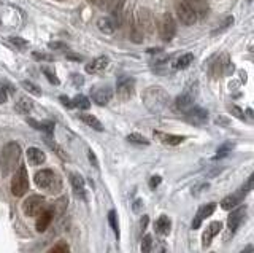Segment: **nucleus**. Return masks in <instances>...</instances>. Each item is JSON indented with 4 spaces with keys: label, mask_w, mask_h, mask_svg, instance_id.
<instances>
[{
    "label": "nucleus",
    "mask_w": 254,
    "mask_h": 253,
    "mask_svg": "<svg viewBox=\"0 0 254 253\" xmlns=\"http://www.w3.org/2000/svg\"><path fill=\"white\" fill-rule=\"evenodd\" d=\"M177 35V21L173 19L172 15H164L162 24H160V37H162L165 42H170V40Z\"/></svg>",
    "instance_id": "obj_8"
},
{
    "label": "nucleus",
    "mask_w": 254,
    "mask_h": 253,
    "mask_svg": "<svg viewBox=\"0 0 254 253\" xmlns=\"http://www.w3.org/2000/svg\"><path fill=\"white\" fill-rule=\"evenodd\" d=\"M221 229H223V223L221 222H213V223H210V226L205 229L203 236H202V245H203V249H208L210 247L213 237H215L216 234H219V232H221Z\"/></svg>",
    "instance_id": "obj_15"
},
{
    "label": "nucleus",
    "mask_w": 254,
    "mask_h": 253,
    "mask_svg": "<svg viewBox=\"0 0 254 253\" xmlns=\"http://www.w3.org/2000/svg\"><path fill=\"white\" fill-rule=\"evenodd\" d=\"M33 180H35V185L38 188L42 190H46L50 193H59L61 191V180H59V177L52 172L51 169H42L38 170L35 177H33Z\"/></svg>",
    "instance_id": "obj_2"
},
{
    "label": "nucleus",
    "mask_w": 254,
    "mask_h": 253,
    "mask_svg": "<svg viewBox=\"0 0 254 253\" xmlns=\"http://www.w3.org/2000/svg\"><path fill=\"white\" fill-rule=\"evenodd\" d=\"M48 48H51V50H67V45L61 43V42H50Z\"/></svg>",
    "instance_id": "obj_41"
},
{
    "label": "nucleus",
    "mask_w": 254,
    "mask_h": 253,
    "mask_svg": "<svg viewBox=\"0 0 254 253\" xmlns=\"http://www.w3.org/2000/svg\"><path fill=\"white\" fill-rule=\"evenodd\" d=\"M216 123H221V124H227V119H224L223 116L216 118Z\"/></svg>",
    "instance_id": "obj_53"
},
{
    "label": "nucleus",
    "mask_w": 254,
    "mask_h": 253,
    "mask_svg": "<svg viewBox=\"0 0 254 253\" xmlns=\"http://www.w3.org/2000/svg\"><path fill=\"white\" fill-rule=\"evenodd\" d=\"M167 101H169V94H165V91L157 88V86L150 88L145 92V102H146V105H148V109L152 112L162 110L165 107Z\"/></svg>",
    "instance_id": "obj_4"
},
{
    "label": "nucleus",
    "mask_w": 254,
    "mask_h": 253,
    "mask_svg": "<svg viewBox=\"0 0 254 253\" xmlns=\"http://www.w3.org/2000/svg\"><path fill=\"white\" fill-rule=\"evenodd\" d=\"M89 2H96V0H89Z\"/></svg>",
    "instance_id": "obj_55"
},
{
    "label": "nucleus",
    "mask_w": 254,
    "mask_h": 253,
    "mask_svg": "<svg viewBox=\"0 0 254 253\" xmlns=\"http://www.w3.org/2000/svg\"><path fill=\"white\" fill-rule=\"evenodd\" d=\"M240 253H253V245H251V244H248V245H246V247H245L242 252H240Z\"/></svg>",
    "instance_id": "obj_52"
},
{
    "label": "nucleus",
    "mask_w": 254,
    "mask_h": 253,
    "mask_svg": "<svg viewBox=\"0 0 254 253\" xmlns=\"http://www.w3.org/2000/svg\"><path fill=\"white\" fill-rule=\"evenodd\" d=\"M10 43L15 45L16 48H19V50H23V48H25V46L29 45L27 40H24V38H21V37H10Z\"/></svg>",
    "instance_id": "obj_37"
},
{
    "label": "nucleus",
    "mask_w": 254,
    "mask_h": 253,
    "mask_svg": "<svg viewBox=\"0 0 254 253\" xmlns=\"http://www.w3.org/2000/svg\"><path fill=\"white\" fill-rule=\"evenodd\" d=\"M113 94H115V92H113L111 86H103V88H99V89H96L94 92H92V101L102 107V105H106L111 101Z\"/></svg>",
    "instance_id": "obj_11"
},
{
    "label": "nucleus",
    "mask_w": 254,
    "mask_h": 253,
    "mask_svg": "<svg viewBox=\"0 0 254 253\" xmlns=\"http://www.w3.org/2000/svg\"><path fill=\"white\" fill-rule=\"evenodd\" d=\"M148 218H150L148 215H143L142 217V223H140V229H142V232L146 229V225H148Z\"/></svg>",
    "instance_id": "obj_47"
},
{
    "label": "nucleus",
    "mask_w": 254,
    "mask_h": 253,
    "mask_svg": "<svg viewBox=\"0 0 254 253\" xmlns=\"http://www.w3.org/2000/svg\"><path fill=\"white\" fill-rule=\"evenodd\" d=\"M192 61H194V55H192V53H184V55H181L175 62H173V69L184 70V69H188L189 65L192 64Z\"/></svg>",
    "instance_id": "obj_24"
},
{
    "label": "nucleus",
    "mask_w": 254,
    "mask_h": 253,
    "mask_svg": "<svg viewBox=\"0 0 254 253\" xmlns=\"http://www.w3.org/2000/svg\"><path fill=\"white\" fill-rule=\"evenodd\" d=\"M21 86H23L25 91H29L30 94H33V96H42V89H40L37 84H33L32 82H27V80H24V82H21Z\"/></svg>",
    "instance_id": "obj_34"
},
{
    "label": "nucleus",
    "mask_w": 254,
    "mask_h": 253,
    "mask_svg": "<svg viewBox=\"0 0 254 253\" xmlns=\"http://www.w3.org/2000/svg\"><path fill=\"white\" fill-rule=\"evenodd\" d=\"M154 228H156V232L160 236H165L170 232V228H172V222L170 218L167 215H160L157 218V222L154 223Z\"/></svg>",
    "instance_id": "obj_23"
},
{
    "label": "nucleus",
    "mask_w": 254,
    "mask_h": 253,
    "mask_svg": "<svg viewBox=\"0 0 254 253\" xmlns=\"http://www.w3.org/2000/svg\"><path fill=\"white\" fill-rule=\"evenodd\" d=\"M230 112H232L233 115H235L238 119H243V118H245V115H243V110H240V109L237 107V105H232V107H230Z\"/></svg>",
    "instance_id": "obj_44"
},
{
    "label": "nucleus",
    "mask_w": 254,
    "mask_h": 253,
    "mask_svg": "<svg viewBox=\"0 0 254 253\" xmlns=\"http://www.w3.org/2000/svg\"><path fill=\"white\" fill-rule=\"evenodd\" d=\"M88 159H89V163L92 164V166H94V168L97 169L99 168V161H97V158H96V153L94 151H88Z\"/></svg>",
    "instance_id": "obj_43"
},
{
    "label": "nucleus",
    "mask_w": 254,
    "mask_h": 253,
    "mask_svg": "<svg viewBox=\"0 0 254 253\" xmlns=\"http://www.w3.org/2000/svg\"><path fill=\"white\" fill-rule=\"evenodd\" d=\"M160 253H165V250H164V249H162V252H160Z\"/></svg>",
    "instance_id": "obj_54"
},
{
    "label": "nucleus",
    "mask_w": 254,
    "mask_h": 253,
    "mask_svg": "<svg viewBox=\"0 0 254 253\" xmlns=\"http://www.w3.org/2000/svg\"><path fill=\"white\" fill-rule=\"evenodd\" d=\"M43 73L46 75V78H48L50 83H52V84H59V83H61V82H59V78H57L52 72H50L48 69H43Z\"/></svg>",
    "instance_id": "obj_39"
},
{
    "label": "nucleus",
    "mask_w": 254,
    "mask_h": 253,
    "mask_svg": "<svg viewBox=\"0 0 254 253\" xmlns=\"http://www.w3.org/2000/svg\"><path fill=\"white\" fill-rule=\"evenodd\" d=\"M32 109H33V102L30 101L29 97H21V99L18 101V104H16V110H18L19 113H24V115H27V113H30Z\"/></svg>",
    "instance_id": "obj_28"
},
{
    "label": "nucleus",
    "mask_w": 254,
    "mask_h": 253,
    "mask_svg": "<svg viewBox=\"0 0 254 253\" xmlns=\"http://www.w3.org/2000/svg\"><path fill=\"white\" fill-rule=\"evenodd\" d=\"M69 180H70V185H72V188H73V193L79 197V199H83V201H86V188H84V178L78 174V172H72L70 177H69Z\"/></svg>",
    "instance_id": "obj_12"
},
{
    "label": "nucleus",
    "mask_w": 254,
    "mask_h": 253,
    "mask_svg": "<svg viewBox=\"0 0 254 253\" xmlns=\"http://www.w3.org/2000/svg\"><path fill=\"white\" fill-rule=\"evenodd\" d=\"M6 99H8V96H6V91L3 88H0V104H5Z\"/></svg>",
    "instance_id": "obj_48"
},
{
    "label": "nucleus",
    "mask_w": 254,
    "mask_h": 253,
    "mask_svg": "<svg viewBox=\"0 0 254 253\" xmlns=\"http://www.w3.org/2000/svg\"><path fill=\"white\" fill-rule=\"evenodd\" d=\"M243 217H245V207H240L237 210L230 212L229 218H227V226H229L230 234H233V232L238 229V226L243 222Z\"/></svg>",
    "instance_id": "obj_17"
},
{
    "label": "nucleus",
    "mask_w": 254,
    "mask_h": 253,
    "mask_svg": "<svg viewBox=\"0 0 254 253\" xmlns=\"http://www.w3.org/2000/svg\"><path fill=\"white\" fill-rule=\"evenodd\" d=\"M133 91H135V80L130 77H119L116 82V94L123 99V101H127L130 99Z\"/></svg>",
    "instance_id": "obj_6"
},
{
    "label": "nucleus",
    "mask_w": 254,
    "mask_h": 253,
    "mask_svg": "<svg viewBox=\"0 0 254 253\" xmlns=\"http://www.w3.org/2000/svg\"><path fill=\"white\" fill-rule=\"evenodd\" d=\"M52 218H54V212H52L51 209H46L42 215H38V220L35 223V228L38 232H45L46 229H48V226L51 225Z\"/></svg>",
    "instance_id": "obj_19"
},
{
    "label": "nucleus",
    "mask_w": 254,
    "mask_h": 253,
    "mask_svg": "<svg viewBox=\"0 0 254 253\" xmlns=\"http://www.w3.org/2000/svg\"><path fill=\"white\" fill-rule=\"evenodd\" d=\"M72 105H73V107L79 109V110H88V109H91V101H89V99L86 97V96L78 94V96L72 101Z\"/></svg>",
    "instance_id": "obj_29"
},
{
    "label": "nucleus",
    "mask_w": 254,
    "mask_h": 253,
    "mask_svg": "<svg viewBox=\"0 0 254 253\" xmlns=\"http://www.w3.org/2000/svg\"><path fill=\"white\" fill-rule=\"evenodd\" d=\"M110 64V59L108 56H99L96 57L94 61H91L88 65H86V72L88 73H97V72H102L103 69L108 67Z\"/></svg>",
    "instance_id": "obj_18"
},
{
    "label": "nucleus",
    "mask_w": 254,
    "mask_h": 253,
    "mask_svg": "<svg viewBox=\"0 0 254 253\" xmlns=\"http://www.w3.org/2000/svg\"><path fill=\"white\" fill-rule=\"evenodd\" d=\"M245 193H242V191H237V193H233V195H230V196H227V197H224L223 201H221V207L224 209V210H233L237 207V205H240L242 204V201L245 199Z\"/></svg>",
    "instance_id": "obj_16"
},
{
    "label": "nucleus",
    "mask_w": 254,
    "mask_h": 253,
    "mask_svg": "<svg viewBox=\"0 0 254 253\" xmlns=\"http://www.w3.org/2000/svg\"><path fill=\"white\" fill-rule=\"evenodd\" d=\"M79 119H81L84 124H88L91 129H94L97 132L103 131V124L100 123V119L94 115H89V113H81V115H79Z\"/></svg>",
    "instance_id": "obj_21"
},
{
    "label": "nucleus",
    "mask_w": 254,
    "mask_h": 253,
    "mask_svg": "<svg viewBox=\"0 0 254 253\" xmlns=\"http://www.w3.org/2000/svg\"><path fill=\"white\" fill-rule=\"evenodd\" d=\"M160 182H162V177H160V175H152L150 178V188L151 190H156L157 186L160 185Z\"/></svg>",
    "instance_id": "obj_40"
},
{
    "label": "nucleus",
    "mask_w": 254,
    "mask_h": 253,
    "mask_svg": "<svg viewBox=\"0 0 254 253\" xmlns=\"http://www.w3.org/2000/svg\"><path fill=\"white\" fill-rule=\"evenodd\" d=\"M108 223L111 226L113 232H115L116 239H119V223H118V214H116V210H110L108 212Z\"/></svg>",
    "instance_id": "obj_32"
},
{
    "label": "nucleus",
    "mask_w": 254,
    "mask_h": 253,
    "mask_svg": "<svg viewBox=\"0 0 254 253\" xmlns=\"http://www.w3.org/2000/svg\"><path fill=\"white\" fill-rule=\"evenodd\" d=\"M233 21H235V19H233V16H227V18L224 19V21L221 23V26H219L218 29H215V30L211 32V35H218V34H223L224 30H227V29H229L230 26L233 24Z\"/></svg>",
    "instance_id": "obj_33"
},
{
    "label": "nucleus",
    "mask_w": 254,
    "mask_h": 253,
    "mask_svg": "<svg viewBox=\"0 0 254 253\" xmlns=\"http://www.w3.org/2000/svg\"><path fill=\"white\" fill-rule=\"evenodd\" d=\"M46 209H48V205H46V199L43 196L33 195V196H29L23 202V212L27 217H38L42 215Z\"/></svg>",
    "instance_id": "obj_5"
},
{
    "label": "nucleus",
    "mask_w": 254,
    "mask_h": 253,
    "mask_svg": "<svg viewBox=\"0 0 254 253\" xmlns=\"http://www.w3.org/2000/svg\"><path fill=\"white\" fill-rule=\"evenodd\" d=\"M206 188H208V183H200V185H197L196 188L192 190V193H194V195H199V191L206 190Z\"/></svg>",
    "instance_id": "obj_46"
},
{
    "label": "nucleus",
    "mask_w": 254,
    "mask_h": 253,
    "mask_svg": "<svg viewBox=\"0 0 254 253\" xmlns=\"http://www.w3.org/2000/svg\"><path fill=\"white\" fill-rule=\"evenodd\" d=\"M21 159V146L16 142H8L2 148V175H10Z\"/></svg>",
    "instance_id": "obj_1"
},
{
    "label": "nucleus",
    "mask_w": 254,
    "mask_h": 253,
    "mask_svg": "<svg viewBox=\"0 0 254 253\" xmlns=\"http://www.w3.org/2000/svg\"><path fill=\"white\" fill-rule=\"evenodd\" d=\"M251 190H253V177L248 178V182H246V183L242 186V190H240V191L245 193V195H248V193H250Z\"/></svg>",
    "instance_id": "obj_42"
},
{
    "label": "nucleus",
    "mask_w": 254,
    "mask_h": 253,
    "mask_svg": "<svg viewBox=\"0 0 254 253\" xmlns=\"http://www.w3.org/2000/svg\"><path fill=\"white\" fill-rule=\"evenodd\" d=\"M140 247H142V253H151L152 252V237L151 236H145Z\"/></svg>",
    "instance_id": "obj_35"
},
{
    "label": "nucleus",
    "mask_w": 254,
    "mask_h": 253,
    "mask_svg": "<svg viewBox=\"0 0 254 253\" xmlns=\"http://www.w3.org/2000/svg\"><path fill=\"white\" fill-rule=\"evenodd\" d=\"M194 99H196V94H192V92H189V91L183 92V94H179L175 99V109L186 113L189 109L194 107Z\"/></svg>",
    "instance_id": "obj_13"
},
{
    "label": "nucleus",
    "mask_w": 254,
    "mask_h": 253,
    "mask_svg": "<svg viewBox=\"0 0 254 253\" xmlns=\"http://www.w3.org/2000/svg\"><path fill=\"white\" fill-rule=\"evenodd\" d=\"M29 190V174H27V169L25 166H19L16 169L15 175H13V180H11V193L13 196L16 197H21L24 196L25 193Z\"/></svg>",
    "instance_id": "obj_3"
},
{
    "label": "nucleus",
    "mask_w": 254,
    "mask_h": 253,
    "mask_svg": "<svg viewBox=\"0 0 254 253\" xmlns=\"http://www.w3.org/2000/svg\"><path fill=\"white\" fill-rule=\"evenodd\" d=\"M250 2H251V0H250Z\"/></svg>",
    "instance_id": "obj_56"
},
{
    "label": "nucleus",
    "mask_w": 254,
    "mask_h": 253,
    "mask_svg": "<svg viewBox=\"0 0 254 253\" xmlns=\"http://www.w3.org/2000/svg\"><path fill=\"white\" fill-rule=\"evenodd\" d=\"M186 121L194 126H202L208 121V112L202 107H192L184 113Z\"/></svg>",
    "instance_id": "obj_7"
},
{
    "label": "nucleus",
    "mask_w": 254,
    "mask_h": 253,
    "mask_svg": "<svg viewBox=\"0 0 254 253\" xmlns=\"http://www.w3.org/2000/svg\"><path fill=\"white\" fill-rule=\"evenodd\" d=\"M157 136L167 145H179L186 141V136H173V134H157Z\"/></svg>",
    "instance_id": "obj_27"
},
{
    "label": "nucleus",
    "mask_w": 254,
    "mask_h": 253,
    "mask_svg": "<svg viewBox=\"0 0 254 253\" xmlns=\"http://www.w3.org/2000/svg\"><path fill=\"white\" fill-rule=\"evenodd\" d=\"M45 143H46V146H48V148L51 150V151H54L56 155L61 158V159H64V161H69V155H67L65 153V150L62 148L61 145H59L57 142H54L52 141V139H50V137H46L45 139Z\"/></svg>",
    "instance_id": "obj_25"
},
{
    "label": "nucleus",
    "mask_w": 254,
    "mask_h": 253,
    "mask_svg": "<svg viewBox=\"0 0 254 253\" xmlns=\"http://www.w3.org/2000/svg\"><path fill=\"white\" fill-rule=\"evenodd\" d=\"M183 2L194 11V15L197 16V19L208 16L210 6L206 3V0H183Z\"/></svg>",
    "instance_id": "obj_10"
},
{
    "label": "nucleus",
    "mask_w": 254,
    "mask_h": 253,
    "mask_svg": "<svg viewBox=\"0 0 254 253\" xmlns=\"http://www.w3.org/2000/svg\"><path fill=\"white\" fill-rule=\"evenodd\" d=\"M97 26L103 34H113V32H115V28H116L115 21L110 18H100L97 21Z\"/></svg>",
    "instance_id": "obj_26"
},
{
    "label": "nucleus",
    "mask_w": 254,
    "mask_h": 253,
    "mask_svg": "<svg viewBox=\"0 0 254 253\" xmlns=\"http://www.w3.org/2000/svg\"><path fill=\"white\" fill-rule=\"evenodd\" d=\"M32 56H33V59H37V61H46V62H51L52 61V56L51 55H45V53L33 51Z\"/></svg>",
    "instance_id": "obj_38"
},
{
    "label": "nucleus",
    "mask_w": 254,
    "mask_h": 253,
    "mask_svg": "<svg viewBox=\"0 0 254 253\" xmlns=\"http://www.w3.org/2000/svg\"><path fill=\"white\" fill-rule=\"evenodd\" d=\"M126 139H127V142L132 143V145H143V146H148V145L151 143L145 136H142V134H135V132H133V134H129Z\"/></svg>",
    "instance_id": "obj_31"
},
{
    "label": "nucleus",
    "mask_w": 254,
    "mask_h": 253,
    "mask_svg": "<svg viewBox=\"0 0 254 253\" xmlns=\"http://www.w3.org/2000/svg\"><path fill=\"white\" fill-rule=\"evenodd\" d=\"M48 253H70V249H69V245H67L65 242H57L54 247L50 249Z\"/></svg>",
    "instance_id": "obj_36"
},
{
    "label": "nucleus",
    "mask_w": 254,
    "mask_h": 253,
    "mask_svg": "<svg viewBox=\"0 0 254 253\" xmlns=\"http://www.w3.org/2000/svg\"><path fill=\"white\" fill-rule=\"evenodd\" d=\"M27 161L32 166H40L46 161V155L37 146H30V148H27Z\"/></svg>",
    "instance_id": "obj_20"
},
{
    "label": "nucleus",
    "mask_w": 254,
    "mask_h": 253,
    "mask_svg": "<svg viewBox=\"0 0 254 253\" xmlns=\"http://www.w3.org/2000/svg\"><path fill=\"white\" fill-rule=\"evenodd\" d=\"M140 205H142V199H137V201L133 202V212H138Z\"/></svg>",
    "instance_id": "obj_50"
},
{
    "label": "nucleus",
    "mask_w": 254,
    "mask_h": 253,
    "mask_svg": "<svg viewBox=\"0 0 254 253\" xmlns=\"http://www.w3.org/2000/svg\"><path fill=\"white\" fill-rule=\"evenodd\" d=\"M27 123L32 126L33 129L42 131L45 134H52L54 132V123L52 121H35V119L27 118Z\"/></svg>",
    "instance_id": "obj_22"
},
{
    "label": "nucleus",
    "mask_w": 254,
    "mask_h": 253,
    "mask_svg": "<svg viewBox=\"0 0 254 253\" xmlns=\"http://www.w3.org/2000/svg\"><path fill=\"white\" fill-rule=\"evenodd\" d=\"M59 99H61V102H62V105H64V107H67V109H73V105H72V101H70V99L67 97V96H61V97H59Z\"/></svg>",
    "instance_id": "obj_45"
},
{
    "label": "nucleus",
    "mask_w": 254,
    "mask_h": 253,
    "mask_svg": "<svg viewBox=\"0 0 254 253\" xmlns=\"http://www.w3.org/2000/svg\"><path fill=\"white\" fill-rule=\"evenodd\" d=\"M67 57H69V59H73V61H83V57L78 56V55H67Z\"/></svg>",
    "instance_id": "obj_51"
},
{
    "label": "nucleus",
    "mask_w": 254,
    "mask_h": 253,
    "mask_svg": "<svg viewBox=\"0 0 254 253\" xmlns=\"http://www.w3.org/2000/svg\"><path fill=\"white\" fill-rule=\"evenodd\" d=\"M216 202H210V204H206V205H202V207L199 209V212H197V215H196V218H194V222H192V228L194 229H197V228H200V225H202V222L205 218H208L213 212L216 210Z\"/></svg>",
    "instance_id": "obj_14"
},
{
    "label": "nucleus",
    "mask_w": 254,
    "mask_h": 253,
    "mask_svg": "<svg viewBox=\"0 0 254 253\" xmlns=\"http://www.w3.org/2000/svg\"><path fill=\"white\" fill-rule=\"evenodd\" d=\"M232 148H233V143H232V142H224V143L216 150V155L213 156V159L216 161V159H223V158H226L227 155H230Z\"/></svg>",
    "instance_id": "obj_30"
},
{
    "label": "nucleus",
    "mask_w": 254,
    "mask_h": 253,
    "mask_svg": "<svg viewBox=\"0 0 254 253\" xmlns=\"http://www.w3.org/2000/svg\"><path fill=\"white\" fill-rule=\"evenodd\" d=\"M177 15H178V19L184 26H194L197 23V16L194 15V11L183 2V0L177 3Z\"/></svg>",
    "instance_id": "obj_9"
},
{
    "label": "nucleus",
    "mask_w": 254,
    "mask_h": 253,
    "mask_svg": "<svg viewBox=\"0 0 254 253\" xmlns=\"http://www.w3.org/2000/svg\"><path fill=\"white\" fill-rule=\"evenodd\" d=\"M73 83H75V84H83V77L73 75Z\"/></svg>",
    "instance_id": "obj_49"
}]
</instances>
